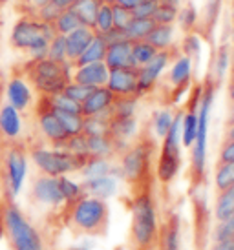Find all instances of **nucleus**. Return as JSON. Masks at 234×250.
Returning a JSON list of instances; mask_svg holds the SVG:
<instances>
[{"mask_svg": "<svg viewBox=\"0 0 234 250\" xmlns=\"http://www.w3.org/2000/svg\"><path fill=\"white\" fill-rule=\"evenodd\" d=\"M220 7H221V0H209V6H207V11H205L207 29L214 26V22H216V19H218Z\"/></svg>", "mask_w": 234, "mask_h": 250, "instance_id": "nucleus-44", "label": "nucleus"}, {"mask_svg": "<svg viewBox=\"0 0 234 250\" xmlns=\"http://www.w3.org/2000/svg\"><path fill=\"white\" fill-rule=\"evenodd\" d=\"M6 99L7 104H11L21 113L28 111L35 104L33 88L29 86V83L21 73H13L9 77V81L6 84Z\"/></svg>", "mask_w": 234, "mask_h": 250, "instance_id": "nucleus-13", "label": "nucleus"}, {"mask_svg": "<svg viewBox=\"0 0 234 250\" xmlns=\"http://www.w3.org/2000/svg\"><path fill=\"white\" fill-rule=\"evenodd\" d=\"M104 64L108 70H123V68H136L132 61V42L130 41H117L108 44Z\"/></svg>", "mask_w": 234, "mask_h": 250, "instance_id": "nucleus-18", "label": "nucleus"}, {"mask_svg": "<svg viewBox=\"0 0 234 250\" xmlns=\"http://www.w3.org/2000/svg\"><path fill=\"white\" fill-rule=\"evenodd\" d=\"M154 153L156 141L150 132H141L136 135L134 143L119 155V174L128 185L130 194L154 187Z\"/></svg>", "mask_w": 234, "mask_h": 250, "instance_id": "nucleus-1", "label": "nucleus"}, {"mask_svg": "<svg viewBox=\"0 0 234 250\" xmlns=\"http://www.w3.org/2000/svg\"><path fill=\"white\" fill-rule=\"evenodd\" d=\"M83 190L86 195H94V197H101V199H108L116 194L117 190V177L114 175H103V177H92V179H84Z\"/></svg>", "mask_w": 234, "mask_h": 250, "instance_id": "nucleus-21", "label": "nucleus"}, {"mask_svg": "<svg viewBox=\"0 0 234 250\" xmlns=\"http://www.w3.org/2000/svg\"><path fill=\"white\" fill-rule=\"evenodd\" d=\"M59 188H61V194L64 197V205H71V203L79 201L83 195H86L83 190V185L73 179H70L68 175H61L59 177Z\"/></svg>", "mask_w": 234, "mask_h": 250, "instance_id": "nucleus-30", "label": "nucleus"}, {"mask_svg": "<svg viewBox=\"0 0 234 250\" xmlns=\"http://www.w3.org/2000/svg\"><path fill=\"white\" fill-rule=\"evenodd\" d=\"M178 13L179 7L170 6V4H159V7L156 9L154 17H152V21L156 24H176Z\"/></svg>", "mask_w": 234, "mask_h": 250, "instance_id": "nucleus-38", "label": "nucleus"}, {"mask_svg": "<svg viewBox=\"0 0 234 250\" xmlns=\"http://www.w3.org/2000/svg\"><path fill=\"white\" fill-rule=\"evenodd\" d=\"M31 197L41 205H48V207H62L64 205V197L59 188V177H51V175H37L31 185Z\"/></svg>", "mask_w": 234, "mask_h": 250, "instance_id": "nucleus-14", "label": "nucleus"}, {"mask_svg": "<svg viewBox=\"0 0 234 250\" xmlns=\"http://www.w3.org/2000/svg\"><path fill=\"white\" fill-rule=\"evenodd\" d=\"M4 208V225H6V237L11 250H46L44 239L33 223L24 215L19 205L11 195L4 194L2 197Z\"/></svg>", "mask_w": 234, "mask_h": 250, "instance_id": "nucleus-7", "label": "nucleus"}, {"mask_svg": "<svg viewBox=\"0 0 234 250\" xmlns=\"http://www.w3.org/2000/svg\"><path fill=\"white\" fill-rule=\"evenodd\" d=\"M0 179H2V172H0Z\"/></svg>", "mask_w": 234, "mask_h": 250, "instance_id": "nucleus-60", "label": "nucleus"}, {"mask_svg": "<svg viewBox=\"0 0 234 250\" xmlns=\"http://www.w3.org/2000/svg\"><path fill=\"white\" fill-rule=\"evenodd\" d=\"M231 81H234V66L229 70V83H231Z\"/></svg>", "mask_w": 234, "mask_h": 250, "instance_id": "nucleus-55", "label": "nucleus"}, {"mask_svg": "<svg viewBox=\"0 0 234 250\" xmlns=\"http://www.w3.org/2000/svg\"><path fill=\"white\" fill-rule=\"evenodd\" d=\"M106 88L116 97H136L138 88V68H123V70H110Z\"/></svg>", "mask_w": 234, "mask_h": 250, "instance_id": "nucleus-15", "label": "nucleus"}, {"mask_svg": "<svg viewBox=\"0 0 234 250\" xmlns=\"http://www.w3.org/2000/svg\"><path fill=\"white\" fill-rule=\"evenodd\" d=\"M181 245V221L178 214H170L159 229L158 250H179Z\"/></svg>", "mask_w": 234, "mask_h": 250, "instance_id": "nucleus-19", "label": "nucleus"}, {"mask_svg": "<svg viewBox=\"0 0 234 250\" xmlns=\"http://www.w3.org/2000/svg\"><path fill=\"white\" fill-rule=\"evenodd\" d=\"M61 11H62V9H59L53 2H48L46 6H42L41 9H37L35 17H37L39 21H42V22H46V24H51V26H53V22H55V19L59 17V13H61Z\"/></svg>", "mask_w": 234, "mask_h": 250, "instance_id": "nucleus-43", "label": "nucleus"}, {"mask_svg": "<svg viewBox=\"0 0 234 250\" xmlns=\"http://www.w3.org/2000/svg\"><path fill=\"white\" fill-rule=\"evenodd\" d=\"M81 26H83L81 21L77 19V15L70 7L68 9H62L59 17L55 19V22H53L55 33H59V35H68L71 31H75L77 28H81Z\"/></svg>", "mask_w": 234, "mask_h": 250, "instance_id": "nucleus-31", "label": "nucleus"}, {"mask_svg": "<svg viewBox=\"0 0 234 250\" xmlns=\"http://www.w3.org/2000/svg\"><path fill=\"white\" fill-rule=\"evenodd\" d=\"M172 121H174V113L170 111V108L156 111L154 117H152V132L156 133L159 139H163L166 135V132L170 130Z\"/></svg>", "mask_w": 234, "mask_h": 250, "instance_id": "nucleus-34", "label": "nucleus"}, {"mask_svg": "<svg viewBox=\"0 0 234 250\" xmlns=\"http://www.w3.org/2000/svg\"><path fill=\"white\" fill-rule=\"evenodd\" d=\"M108 75H110V70L106 68V64L94 62L81 66V68H73L71 81L77 84H83V86H90V88H101V86H106Z\"/></svg>", "mask_w": 234, "mask_h": 250, "instance_id": "nucleus-17", "label": "nucleus"}, {"mask_svg": "<svg viewBox=\"0 0 234 250\" xmlns=\"http://www.w3.org/2000/svg\"><path fill=\"white\" fill-rule=\"evenodd\" d=\"M231 214H234V185L218 192L216 201H214V219L216 221H223Z\"/></svg>", "mask_w": 234, "mask_h": 250, "instance_id": "nucleus-25", "label": "nucleus"}, {"mask_svg": "<svg viewBox=\"0 0 234 250\" xmlns=\"http://www.w3.org/2000/svg\"><path fill=\"white\" fill-rule=\"evenodd\" d=\"M143 0H114V4H117V6L124 7V9H136V7L141 4Z\"/></svg>", "mask_w": 234, "mask_h": 250, "instance_id": "nucleus-46", "label": "nucleus"}, {"mask_svg": "<svg viewBox=\"0 0 234 250\" xmlns=\"http://www.w3.org/2000/svg\"><path fill=\"white\" fill-rule=\"evenodd\" d=\"M112 13H114V28L116 29H124L128 26V22L132 21L130 9H124L117 4H112Z\"/></svg>", "mask_w": 234, "mask_h": 250, "instance_id": "nucleus-42", "label": "nucleus"}, {"mask_svg": "<svg viewBox=\"0 0 234 250\" xmlns=\"http://www.w3.org/2000/svg\"><path fill=\"white\" fill-rule=\"evenodd\" d=\"M158 55V49L152 46L150 42L146 41H136L132 42V61L136 68H143L150 62L154 57Z\"/></svg>", "mask_w": 234, "mask_h": 250, "instance_id": "nucleus-28", "label": "nucleus"}, {"mask_svg": "<svg viewBox=\"0 0 234 250\" xmlns=\"http://www.w3.org/2000/svg\"><path fill=\"white\" fill-rule=\"evenodd\" d=\"M234 125V103H231V110H229V117H227V126Z\"/></svg>", "mask_w": 234, "mask_h": 250, "instance_id": "nucleus-51", "label": "nucleus"}, {"mask_svg": "<svg viewBox=\"0 0 234 250\" xmlns=\"http://www.w3.org/2000/svg\"><path fill=\"white\" fill-rule=\"evenodd\" d=\"M48 59L55 62H68V51H66V37L57 33L48 46Z\"/></svg>", "mask_w": 234, "mask_h": 250, "instance_id": "nucleus-36", "label": "nucleus"}, {"mask_svg": "<svg viewBox=\"0 0 234 250\" xmlns=\"http://www.w3.org/2000/svg\"><path fill=\"white\" fill-rule=\"evenodd\" d=\"M130 249L158 250V208L152 188L130 194Z\"/></svg>", "mask_w": 234, "mask_h": 250, "instance_id": "nucleus-3", "label": "nucleus"}, {"mask_svg": "<svg viewBox=\"0 0 234 250\" xmlns=\"http://www.w3.org/2000/svg\"><path fill=\"white\" fill-rule=\"evenodd\" d=\"M51 2H53L59 9H68V7H71V4H73L75 0H51Z\"/></svg>", "mask_w": 234, "mask_h": 250, "instance_id": "nucleus-48", "label": "nucleus"}, {"mask_svg": "<svg viewBox=\"0 0 234 250\" xmlns=\"http://www.w3.org/2000/svg\"><path fill=\"white\" fill-rule=\"evenodd\" d=\"M234 185V161L233 163H220L214 170V188L221 192Z\"/></svg>", "mask_w": 234, "mask_h": 250, "instance_id": "nucleus-32", "label": "nucleus"}, {"mask_svg": "<svg viewBox=\"0 0 234 250\" xmlns=\"http://www.w3.org/2000/svg\"><path fill=\"white\" fill-rule=\"evenodd\" d=\"M181 119H183V110H178L170 130L161 139L163 143L156 163V179L163 187L170 185L181 170Z\"/></svg>", "mask_w": 234, "mask_h": 250, "instance_id": "nucleus-9", "label": "nucleus"}, {"mask_svg": "<svg viewBox=\"0 0 234 250\" xmlns=\"http://www.w3.org/2000/svg\"><path fill=\"white\" fill-rule=\"evenodd\" d=\"M55 35V28L51 24L39 21L37 17L26 15L15 22L9 42L15 49L26 53L29 59H44L48 55L49 42Z\"/></svg>", "mask_w": 234, "mask_h": 250, "instance_id": "nucleus-6", "label": "nucleus"}, {"mask_svg": "<svg viewBox=\"0 0 234 250\" xmlns=\"http://www.w3.org/2000/svg\"><path fill=\"white\" fill-rule=\"evenodd\" d=\"M211 62H212V73H209V77H212L216 83L221 84L223 77L227 75V71L231 70L229 68L231 66V48L227 44L220 46L218 53H216V57H212Z\"/></svg>", "mask_w": 234, "mask_h": 250, "instance_id": "nucleus-27", "label": "nucleus"}, {"mask_svg": "<svg viewBox=\"0 0 234 250\" xmlns=\"http://www.w3.org/2000/svg\"><path fill=\"white\" fill-rule=\"evenodd\" d=\"M28 145L21 143H11V145L2 146V155H0V172L4 181V194L17 197L21 194L26 174H28Z\"/></svg>", "mask_w": 234, "mask_h": 250, "instance_id": "nucleus-10", "label": "nucleus"}, {"mask_svg": "<svg viewBox=\"0 0 234 250\" xmlns=\"http://www.w3.org/2000/svg\"><path fill=\"white\" fill-rule=\"evenodd\" d=\"M101 6H103L101 0H75L70 9L77 15V19L81 21L83 26L94 29V26H95V17L99 13V7Z\"/></svg>", "mask_w": 234, "mask_h": 250, "instance_id": "nucleus-23", "label": "nucleus"}, {"mask_svg": "<svg viewBox=\"0 0 234 250\" xmlns=\"http://www.w3.org/2000/svg\"><path fill=\"white\" fill-rule=\"evenodd\" d=\"M138 97H116L114 104L108 110V117H136L138 111Z\"/></svg>", "mask_w": 234, "mask_h": 250, "instance_id": "nucleus-29", "label": "nucleus"}, {"mask_svg": "<svg viewBox=\"0 0 234 250\" xmlns=\"http://www.w3.org/2000/svg\"><path fill=\"white\" fill-rule=\"evenodd\" d=\"M178 21H179V24H181V28L185 29L187 33H192V29L196 28V24H198V9H196L192 4H187L183 9H179Z\"/></svg>", "mask_w": 234, "mask_h": 250, "instance_id": "nucleus-39", "label": "nucleus"}, {"mask_svg": "<svg viewBox=\"0 0 234 250\" xmlns=\"http://www.w3.org/2000/svg\"><path fill=\"white\" fill-rule=\"evenodd\" d=\"M174 31H176L174 24H156L145 41L150 42L158 51H163L174 46Z\"/></svg>", "mask_w": 234, "mask_h": 250, "instance_id": "nucleus-24", "label": "nucleus"}, {"mask_svg": "<svg viewBox=\"0 0 234 250\" xmlns=\"http://www.w3.org/2000/svg\"><path fill=\"white\" fill-rule=\"evenodd\" d=\"M159 7V0H143L136 9H132L134 19H152Z\"/></svg>", "mask_w": 234, "mask_h": 250, "instance_id": "nucleus-41", "label": "nucleus"}, {"mask_svg": "<svg viewBox=\"0 0 234 250\" xmlns=\"http://www.w3.org/2000/svg\"><path fill=\"white\" fill-rule=\"evenodd\" d=\"M159 4H170V6L179 7V4H181V0H159Z\"/></svg>", "mask_w": 234, "mask_h": 250, "instance_id": "nucleus-53", "label": "nucleus"}, {"mask_svg": "<svg viewBox=\"0 0 234 250\" xmlns=\"http://www.w3.org/2000/svg\"><path fill=\"white\" fill-rule=\"evenodd\" d=\"M29 2H31L35 13H37V9H41L42 6H46V4H48V2H51V0H29Z\"/></svg>", "mask_w": 234, "mask_h": 250, "instance_id": "nucleus-49", "label": "nucleus"}, {"mask_svg": "<svg viewBox=\"0 0 234 250\" xmlns=\"http://www.w3.org/2000/svg\"><path fill=\"white\" fill-rule=\"evenodd\" d=\"M154 26H156V22L152 21V19H134V17H132V21L128 22V26H126L123 31H124L126 41H130V42L145 41L146 37H148V33L154 29Z\"/></svg>", "mask_w": 234, "mask_h": 250, "instance_id": "nucleus-26", "label": "nucleus"}, {"mask_svg": "<svg viewBox=\"0 0 234 250\" xmlns=\"http://www.w3.org/2000/svg\"><path fill=\"white\" fill-rule=\"evenodd\" d=\"M92 90H94V88L83 86V84H77L71 81V83L62 90V95H66L70 101H73V103H77V104H83L84 101H86V97L92 93Z\"/></svg>", "mask_w": 234, "mask_h": 250, "instance_id": "nucleus-37", "label": "nucleus"}, {"mask_svg": "<svg viewBox=\"0 0 234 250\" xmlns=\"http://www.w3.org/2000/svg\"><path fill=\"white\" fill-rule=\"evenodd\" d=\"M110 207L106 199L83 195L71 205H62V223L73 234L104 237L110 230Z\"/></svg>", "mask_w": 234, "mask_h": 250, "instance_id": "nucleus-2", "label": "nucleus"}, {"mask_svg": "<svg viewBox=\"0 0 234 250\" xmlns=\"http://www.w3.org/2000/svg\"><path fill=\"white\" fill-rule=\"evenodd\" d=\"M234 66V44H233V48H231V68Z\"/></svg>", "mask_w": 234, "mask_h": 250, "instance_id": "nucleus-54", "label": "nucleus"}, {"mask_svg": "<svg viewBox=\"0 0 234 250\" xmlns=\"http://www.w3.org/2000/svg\"><path fill=\"white\" fill-rule=\"evenodd\" d=\"M35 119H37V128L42 139L46 141L51 148H62L64 143L68 141V132L64 130L61 121L57 117L55 110L49 104L48 95H39L35 103Z\"/></svg>", "mask_w": 234, "mask_h": 250, "instance_id": "nucleus-11", "label": "nucleus"}, {"mask_svg": "<svg viewBox=\"0 0 234 250\" xmlns=\"http://www.w3.org/2000/svg\"><path fill=\"white\" fill-rule=\"evenodd\" d=\"M114 29V13H112V6L108 4H103L99 7V13L95 17V26H94V31L99 33V35H106L108 31Z\"/></svg>", "mask_w": 234, "mask_h": 250, "instance_id": "nucleus-35", "label": "nucleus"}, {"mask_svg": "<svg viewBox=\"0 0 234 250\" xmlns=\"http://www.w3.org/2000/svg\"><path fill=\"white\" fill-rule=\"evenodd\" d=\"M225 141H234V125L227 126V132H225Z\"/></svg>", "mask_w": 234, "mask_h": 250, "instance_id": "nucleus-52", "label": "nucleus"}, {"mask_svg": "<svg viewBox=\"0 0 234 250\" xmlns=\"http://www.w3.org/2000/svg\"><path fill=\"white\" fill-rule=\"evenodd\" d=\"M106 48H108V42L104 41V37L95 33L94 41L90 42V46L83 51V55L71 62V68H81V66L94 64V62H104Z\"/></svg>", "mask_w": 234, "mask_h": 250, "instance_id": "nucleus-22", "label": "nucleus"}, {"mask_svg": "<svg viewBox=\"0 0 234 250\" xmlns=\"http://www.w3.org/2000/svg\"><path fill=\"white\" fill-rule=\"evenodd\" d=\"M220 84L214 81L212 77H207L203 83V93L198 106V130H196V139L190 146V185L196 192L201 187L205 179L207 170V139H209V125H211V113H212L216 90Z\"/></svg>", "mask_w": 234, "mask_h": 250, "instance_id": "nucleus-4", "label": "nucleus"}, {"mask_svg": "<svg viewBox=\"0 0 234 250\" xmlns=\"http://www.w3.org/2000/svg\"><path fill=\"white\" fill-rule=\"evenodd\" d=\"M6 237V225H4V208H2V199H0V239Z\"/></svg>", "mask_w": 234, "mask_h": 250, "instance_id": "nucleus-47", "label": "nucleus"}, {"mask_svg": "<svg viewBox=\"0 0 234 250\" xmlns=\"http://www.w3.org/2000/svg\"><path fill=\"white\" fill-rule=\"evenodd\" d=\"M227 97L231 103H234V81H231L227 86Z\"/></svg>", "mask_w": 234, "mask_h": 250, "instance_id": "nucleus-50", "label": "nucleus"}, {"mask_svg": "<svg viewBox=\"0 0 234 250\" xmlns=\"http://www.w3.org/2000/svg\"><path fill=\"white\" fill-rule=\"evenodd\" d=\"M21 75L39 95H57L71 83V64L55 62L48 57L28 59L21 66Z\"/></svg>", "mask_w": 234, "mask_h": 250, "instance_id": "nucleus-5", "label": "nucleus"}, {"mask_svg": "<svg viewBox=\"0 0 234 250\" xmlns=\"http://www.w3.org/2000/svg\"><path fill=\"white\" fill-rule=\"evenodd\" d=\"M57 117L61 121V125L64 126V130L68 132V135H79L83 133V125H84V117L81 113H70V111H61L55 110Z\"/></svg>", "mask_w": 234, "mask_h": 250, "instance_id": "nucleus-33", "label": "nucleus"}, {"mask_svg": "<svg viewBox=\"0 0 234 250\" xmlns=\"http://www.w3.org/2000/svg\"><path fill=\"white\" fill-rule=\"evenodd\" d=\"M66 37V51H68V62L71 64L75 59L83 55V51L90 46V42L94 41L95 37V31L92 28H86V26H81L77 28L75 31L68 33Z\"/></svg>", "mask_w": 234, "mask_h": 250, "instance_id": "nucleus-20", "label": "nucleus"}, {"mask_svg": "<svg viewBox=\"0 0 234 250\" xmlns=\"http://www.w3.org/2000/svg\"><path fill=\"white\" fill-rule=\"evenodd\" d=\"M101 2H103V4H108V6H112V4H114V0H101Z\"/></svg>", "mask_w": 234, "mask_h": 250, "instance_id": "nucleus-56", "label": "nucleus"}, {"mask_svg": "<svg viewBox=\"0 0 234 250\" xmlns=\"http://www.w3.org/2000/svg\"><path fill=\"white\" fill-rule=\"evenodd\" d=\"M29 159L42 175L61 177L81 172L90 159L88 155H77L62 148H48L44 145L28 146Z\"/></svg>", "mask_w": 234, "mask_h": 250, "instance_id": "nucleus-8", "label": "nucleus"}, {"mask_svg": "<svg viewBox=\"0 0 234 250\" xmlns=\"http://www.w3.org/2000/svg\"><path fill=\"white\" fill-rule=\"evenodd\" d=\"M231 6H233V9H234V0H233V2H231Z\"/></svg>", "mask_w": 234, "mask_h": 250, "instance_id": "nucleus-59", "label": "nucleus"}, {"mask_svg": "<svg viewBox=\"0 0 234 250\" xmlns=\"http://www.w3.org/2000/svg\"><path fill=\"white\" fill-rule=\"evenodd\" d=\"M229 237H234V214L225 217L223 221H218L212 232L214 241H221V239H229Z\"/></svg>", "mask_w": 234, "mask_h": 250, "instance_id": "nucleus-40", "label": "nucleus"}, {"mask_svg": "<svg viewBox=\"0 0 234 250\" xmlns=\"http://www.w3.org/2000/svg\"><path fill=\"white\" fill-rule=\"evenodd\" d=\"M24 137V119L19 110H15L11 104L0 106V145H11L21 143Z\"/></svg>", "mask_w": 234, "mask_h": 250, "instance_id": "nucleus-12", "label": "nucleus"}, {"mask_svg": "<svg viewBox=\"0 0 234 250\" xmlns=\"http://www.w3.org/2000/svg\"><path fill=\"white\" fill-rule=\"evenodd\" d=\"M116 95L106 86L94 88L86 101L81 104V115L83 117H95V115H108L110 106L114 104Z\"/></svg>", "mask_w": 234, "mask_h": 250, "instance_id": "nucleus-16", "label": "nucleus"}, {"mask_svg": "<svg viewBox=\"0 0 234 250\" xmlns=\"http://www.w3.org/2000/svg\"><path fill=\"white\" fill-rule=\"evenodd\" d=\"M233 28H234V9H233Z\"/></svg>", "mask_w": 234, "mask_h": 250, "instance_id": "nucleus-58", "label": "nucleus"}, {"mask_svg": "<svg viewBox=\"0 0 234 250\" xmlns=\"http://www.w3.org/2000/svg\"><path fill=\"white\" fill-rule=\"evenodd\" d=\"M231 39H233V44H234V28H233V33H231Z\"/></svg>", "mask_w": 234, "mask_h": 250, "instance_id": "nucleus-57", "label": "nucleus"}, {"mask_svg": "<svg viewBox=\"0 0 234 250\" xmlns=\"http://www.w3.org/2000/svg\"><path fill=\"white\" fill-rule=\"evenodd\" d=\"M211 250H234V237L221 239V241H214Z\"/></svg>", "mask_w": 234, "mask_h": 250, "instance_id": "nucleus-45", "label": "nucleus"}]
</instances>
